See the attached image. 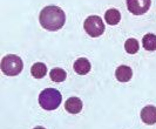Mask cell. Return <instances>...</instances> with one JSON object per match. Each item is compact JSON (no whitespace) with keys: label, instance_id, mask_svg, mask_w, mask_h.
Returning a JSON list of instances; mask_svg holds the SVG:
<instances>
[{"label":"cell","instance_id":"obj_9","mask_svg":"<svg viewBox=\"0 0 156 129\" xmlns=\"http://www.w3.org/2000/svg\"><path fill=\"white\" fill-rule=\"evenodd\" d=\"M115 76H116V79L120 82H128L133 76V70H132L130 67L122 65V66H119L116 68Z\"/></svg>","mask_w":156,"mask_h":129},{"label":"cell","instance_id":"obj_14","mask_svg":"<svg viewBox=\"0 0 156 129\" xmlns=\"http://www.w3.org/2000/svg\"><path fill=\"white\" fill-rule=\"evenodd\" d=\"M125 49L128 54H135L139 52L140 49V45H139V41L136 39L130 38L128 39L125 42Z\"/></svg>","mask_w":156,"mask_h":129},{"label":"cell","instance_id":"obj_8","mask_svg":"<svg viewBox=\"0 0 156 129\" xmlns=\"http://www.w3.org/2000/svg\"><path fill=\"white\" fill-rule=\"evenodd\" d=\"M82 101L76 98V96H73L66 101L65 103V109L70 113V114H79L81 110H82Z\"/></svg>","mask_w":156,"mask_h":129},{"label":"cell","instance_id":"obj_4","mask_svg":"<svg viewBox=\"0 0 156 129\" xmlns=\"http://www.w3.org/2000/svg\"><path fill=\"white\" fill-rule=\"evenodd\" d=\"M83 27H85V30H86L87 34L89 37H93V38L100 37L105 32L103 20L99 15H90V16H88L85 20Z\"/></svg>","mask_w":156,"mask_h":129},{"label":"cell","instance_id":"obj_13","mask_svg":"<svg viewBox=\"0 0 156 129\" xmlns=\"http://www.w3.org/2000/svg\"><path fill=\"white\" fill-rule=\"evenodd\" d=\"M49 76H51V80L54 81V82H63L66 80L67 73L62 68L56 67V68H53L49 72Z\"/></svg>","mask_w":156,"mask_h":129},{"label":"cell","instance_id":"obj_11","mask_svg":"<svg viewBox=\"0 0 156 129\" xmlns=\"http://www.w3.org/2000/svg\"><path fill=\"white\" fill-rule=\"evenodd\" d=\"M31 74L35 79H42L47 74V66L42 62H37L32 66Z\"/></svg>","mask_w":156,"mask_h":129},{"label":"cell","instance_id":"obj_5","mask_svg":"<svg viewBox=\"0 0 156 129\" xmlns=\"http://www.w3.org/2000/svg\"><path fill=\"white\" fill-rule=\"evenodd\" d=\"M151 0H127V7L130 13L135 15L144 14L148 12Z\"/></svg>","mask_w":156,"mask_h":129},{"label":"cell","instance_id":"obj_15","mask_svg":"<svg viewBox=\"0 0 156 129\" xmlns=\"http://www.w3.org/2000/svg\"><path fill=\"white\" fill-rule=\"evenodd\" d=\"M34 129H46V128H44V127H35Z\"/></svg>","mask_w":156,"mask_h":129},{"label":"cell","instance_id":"obj_6","mask_svg":"<svg viewBox=\"0 0 156 129\" xmlns=\"http://www.w3.org/2000/svg\"><path fill=\"white\" fill-rule=\"evenodd\" d=\"M141 120L146 124H155L156 123V107L146 106L141 110Z\"/></svg>","mask_w":156,"mask_h":129},{"label":"cell","instance_id":"obj_1","mask_svg":"<svg viewBox=\"0 0 156 129\" xmlns=\"http://www.w3.org/2000/svg\"><path fill=\"white\" fill-rule=\"evenodd\" d=\"M39 21L45 30L55 32L63 27L66 23V14L60 7L51 5L42 8L39 15Z\"/></svg>","mask_w":156,"mask_h":129},{"label":"cell","instance_id":"obj_12","mask_svg":"<svg viewBox=\"0 0 156 129\" xmlns=\"http://www.w3.org/2000/svg\"><path fill=\"white\" fill-rule=\"evenodd\" d=\"M142 45L147 51H150V52L156 51V35L153 33L146 34L142 39Z\"/></svg>","mask_w":156,"mask_h":129},{"label":"cell","instance_id":"obj_2","mask_svg":"<svg viewBox=\"0 0 156 129\" xmlns=\"http://www.w3.org/2000/svg\"><path fill=\"white\" fill-rule=\"evenodd\" d=\"M62 101V95L54 88H46L40 93L39 105L45 110H54L60 106Z\"/></svg>","mask_w":156,"mask_h":129},{"label":"cell","instance_id":"obj_3","mask_svg":"<svg viewBox=\"0 0 156 129\" xmlns=\"http://www.w3.org/2000/svg\"><path fill=\"white\" fill-rule=\"evenodd\" d=\"M0 68L4 74L8 76H16L21 73L23 68V62L20 56L14 55V54H9V55H5L1 59Z\"/></svg>","mask_w":156,"mask_h":129},{"label":"cell","instance_id":"obj_10","mask_svg":"<svg viewBox=\"0 0 156 129\" xmlns=\"http://www.w3.org/2000/svg\"><path fill=\"white\" fill-rule=\"evenodd\" d=\"M105 20L108 25H117L121 20V14L115 8H110L105 14Z\"/></svg>","mask_w":156,"mask_h":129},{"label":"cell","instance_id":"obj_7","mask_svg":"<svg viewBox=\"0 0 156 129\" xmlns=\"http://www.w3.org/2000/svg\"><path fill=\"white\" fill-rule=\"evenodd\" d=\"M73 68H74L76 74H79V75H85V74L89 73L92 66H90V62H89L88 59H86V58H79L78 60L74 62Z\"/></svg>","mask_w":156,"mask_h":129}]
</instances>
